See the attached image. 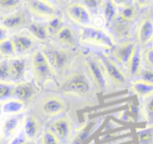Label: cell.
Listing matches in <instances>:
<instances>
[{
	"mask_svg": "<svg viewBox=\"0 0 153 144\" xmlns=\"http://www.w3.org/2000/svg\"><path fill=\"white\" fill-rule=\"evenodd\" d=\"M60 91L64 94L86 97L91 93V83L85 74L74 72L69 74L60 84Z\"/></svg>",
	"mask_w": 153,
	"mask_h": 144,
	"instance_id": "1",
	"label": "cell"
},
{
	"mask_svg": "<svg viewBox=\"0 0 153 144\" xmlns=\"http://www.w3.org/2000/svg\"><path fill=\"white\" fill-rule=\"evenodd\" d=\"M34 76L39 83H47L53 79L55 72L42 51H35L32 58Z\"/></svg>",
	"mask_w": 153,
	"mask_h": 144,
	"instance_id": "2",
	"label": "cell"
},
{
	"mask_svg": "<svg viewBox=\"0 0 153 144\" xmlns=\"http://www.w3.org/2000/svg\"><path fill=\"white\" fill-rule=\"evenodd\" d=\"M80 40L82 42L98 45L104 49L110 50L114 47V40L105 31L98 28H84L80 32Z\"/></svg>",
	"mask_w": 153,
	"mask_h": 144,
	"instance_id": "3",
	"label": "cell"
},
{
	"mask_svg": "<svg viewBox=\"0 0 153 144\" xmlns=\"http://www.w3.org/2000/svg\"><path fill=\"white\" fill-rule=\"evenodd\" d=\"M86 63L89 72L90 78L99 92H105L106 89V76H105L104 70L99 61L98 57L94 56H88L86 57Z\"/></svg>",
	"mask_w": 153,
	"mask_h": 144,
	"instance_id": "4",
	"label": "cell"
},
{
	"mask_svg": "<svg viewBox=\"0 0 153 144\" xmlns=\"http://www.w3.org/2000/svg\"><path fill=\"white\" fill-rule=\"evenodd\" d=\"M46 56L51 68L55 73H62L67 66L68 62L70 60V55L66 50L63 49H46V51L43 52Z\"/></svg>",
	"mask_w": 153,
	"mask_h": 144,
	"instance_id": "5",
	"label": "cell"
},
{
	"mask_svg": "<svg viewBox=\"0 0 153 144\" xmlns=\"http://www.w3.org/2000/svg\"><path fill=\"white\" fill-rule=\"evenodd\" d=\"M99 61L104 70L105 76H107L114 84L117 85H125L127 83V77L124 75V73L111 61L109 58L105 56H99Z\"/></svg>",
	"mask_w": 153,
	"mask_h": 144,
	"instance_id": "6",
	"label": "cell"
},
{
	"mask_svg": "<svg viewBox=\"0 0 153 144\" xmlns=\"http://www.w3.org/2000/svg\"><path fill=\"white\" fill-rule=\"evenodd\" d=\"M67 16L74 23L87 28L91 21L90 13L82 3H71L66 9Z\"/></svg>",
	"mask_w": 153,
	"mask_h": 144,
	"instance_id": "7",
	"label": "cell"
},
{
	"mask_svg": "<svg viewBox=\"0 0 153 144\" xmlns=\"http://www.w3.org/2000/svg\"><path fill=\"white\" fill-rule=\"evenodd\" d=\"M136 49V45L132 41H127V42L122 43L121 45L114 46L112 50V55L115 58L117 62L121 65L127 66L132 54L134 53Z\"/></svg>",
	"mask_w": 153,
	"mask_h": 144,
	"instance_id": "8",
	"label": "cell"
},
{
	"mask_svg": "<svg viewBox=\"0 0 153 144\" xmlns=\"http://www.w3.org/2000/svg\"><path fill=\"white\" fill-rule=\"evenodd\" d=\"M27 8L34 15L39 17L53 18L56 15V9L51 5L48 1H42V0H32L26 2Z\"/></svg>",
	"mask_w": 153,
	"mask_h": 144,
	"instance_id": "9",
	"label": "cell"
},
{
	"mask_svg": "<svg viewBox=\"0 0 153 144\" xmlns=\"http://www.w3.org/2000/svg\"><path fill=\"white\" fill-rule=\"evenodd\" d=\"M41 110L44 115L53 117L61 114L65 110V103L60 97L49 96L43 100L42 104H41Z\"/></svg>",
	"mask_w": 153,
	"mask_h": 144,
	"instance_id": "10",
	"label": "cell"
},
{
	"mask_svg": "<svg viewBox=\"0 0 153 144\" xmlns=\"http://www.w3.org/2000/svg\"><path fill=\"white\" fill-rule=\"evenodd\" d=\"M136 38L140 45L145 46L153 41V20L145 18L138 23L136 28Z\"/></svg>",
	"mask_w": 153,
	"mask_h": 144,
	"instance_id": "11",
	"label": "cell"
},
{
	"mask_svg": "<svg viewBox=\"0 0 153 144\" xmlns=\"http://www.w3.org/2000/svg\"><path fill=\"white\" fill-rule=\"evenodd\" d=\"M70 130H71V124L67 118H60L53 123L51 131L56 135L58 140H66L69 137Z\"/></svg>",
	"mask_w": 153,
	"mask_h": 144,
	"instance_id": "12",
	"label": "cell"
},
{
	"mask_svg": "<svg viewBox=\"0 0 153 144\" xmlns=\"http://www.w3.org/2000/svg\"><path fill=\"white\" fill-rule=\"evenodd\" d=\"M36 93L34 85L30 82H19L15 85V91L14 96L16 99L21 102H25L30 100Z\"/></svg>",
	"mask_w": 153,
	"mask_h": 144,
	"instance_id": "13",
	"label": "cell"
},
{
	"mask_svg": "<svg viewBox=\"0 0 153 144\" xmlns=\"http://www.w3.org/2000/svg\"><path fill=\"white\" fill-rule=\"evenodd\" d=\"M127 72L130 78H136L142 72V53L138 49H135L128 62Z\"/></svg>",
	"mask_w": 153,
	"mask_h": 144,
	"instance_id": "14",
	"label": "cell"
},
{
	"mask_svg": "<svg viewBox=\"0 0 153 144\" xmlns=\"http://www.w3.org/2000/svg\"><path fill=\"white\" fill-rule=\"evenodd\" d=\"M16 54H24L28 52L34 45V40L27 35H16L12 39Z\"/></svg>",
	"mask_w": 153,
	"mask_h": 144,
	"instance_id": "15",
	"label": "cell"
},
{
	"mask_svg": "<svg viewBox=\"0 0 153 144\" xmlns=\"http://www.w3.org/2000/svg\"><path fill=\"white\" fill-rule=\"evenodd\" d=\"M10 66H11V80L13 81H20L23 79L25 75L26 63L23 59L20 58H15L10 61Z\"/></svg>",
	"mask_w": 153,
	"mask_h": 144,
	"instance_id": "16",
	"label": "cell"
},
{
	"mask_svg": "<svg viewBox=\"0 0 153 144\" xmlns=\"http://www.w3.org/2000/svg\"><path fill=\"white\" fill-rule=\"evenodd\" d=\"M25 23V15L23 13H16L13 15H10L7 17L3 18L1 26H4L7 31L15 30Z\"/></svg>",
	"mask_w": 153,
	"mask_h": 144,
	"instance_id": "17",
	"label": "cell"
},
{
	"mask_svg": "<svg viewBox=\"0 0 153 144\" xmlns=\"http://www.w3.org/2000/svg\"><path fill=\"white\" fill-rule=\"evenodd\" d=\"M55 37L58 40V42H60L63 45H66V46H74V43H76L74 33L69 26H63L61 30L55 35Z\"/></svg>",
	"mask_w": 153,
	"mask_h": 144,
	"instance_id": "18",
	"label": "cell"
},
{
	"mask_svg": "<svg viewBox=\"0 0 153 144\" xmlns=\"http://www.w3.org/2000/svg\"><path fill=\"white\" fill-rule=\"evenodd\" d=\"M131 88L140 97L147 98L153 95V85L148 84L144 81L136 80L131 83Z\"/></svg>",
	"mask_w": 153,
	"mask_h": 144,
	"instance_id": "19",
	"label": "cell"
},
{
	"mask_svg": "<svg viewBox=\"0 0 153 144\" xmlns=\"http://www.w3.org/2000/svg\"><path fill=\"white\" fill-rule=\"evenodd\" d=\"M39 131V123L38 120L34 116L26 117L24 121V134L27 139H34Z\"/></svg>",
	"mask_w": 153,
	"mask_h": 144,
	"instance_id": "20",
	"label": "cell"
},
{
	"mask_svg": "<svg viewBox=\"0 0 153 144\" xmlns=\"http://www.w3.org/2000/svg\"><path fill=\"white\" fill-rule=\"evenodd\" d=\"M103 13H104V18L107 23H111L117 19L119 15L117 7L114 1H103Z\"/></svg>",
	"mask_w": 153,
	"mask_h": 144,
	"instance_id": "21",
	"label": "cell"
},
{
	"mask_svg": "<svg viewBox=\"0 0 153 144\" xmlns=\"http://www.w3.org/2000/svg\"><path fill=\"white\" fill-rule=\"evenodd\" d=\"M27 30L30 31V33L38 40H46L49 37L48 33L46 30V26L42 23H38V22H32L28 24Z\"/></svg>",
	"mask_w": 153,
	"mask_h": 144,
	"instance_id": "22",
	"label": "cell"
},
{
	"mask_svg": "<svg viewBox=\"0 0 153 144\" xmlns=\"http://www.w3.org/2000/svg\"><path fill=\"white\" fill-rule=\"evenodd\" d=\"M97 124H98L97 121H91V122H89L86 126H84L83 128L78 133V135L74 138V140H72L70 144H84L86 140H87V138L91 135V131L94 129V127H97Z\"/></svg>",
	"mask_w": 153,
	"mask_h": 144,
	"instance_id": "23",
	"label": "cell"
},
{
	"mask_svg": "<svg viewBox=\"0 0 153 144\" xmlns=\"http://www.w3.org/2000/svg\"><path fill=\"white\" fill-rule=\"evenodd\" d=\"M143 114L145 120L149 126L153 125V95L145 98L144 106H143Z\"/></svg>",
	"mask_w": 153,
	"mask_h": 144,
	"instance_id": "24",
	"label": "cell"
},
{
	"mask_svg": "<svg viewBox=\"0 0 153 144\" xmlns=\"http://www.w3.org/2000/svg\"><path fill=\"white\" fill-rule=\"evenodd\" d=\"M45 26H46V30L49 36H55L63 26V19L61 17L55 16V17L51 18L47 24H45Z\"/></svg>",
	"mask_w": 153,
	"mask_h": 144,
	"instance_id": "25",
	"label": "cell"
},
{
	"mask_svg": "<svg viewBox=\"0 0 153 144\" xmlns=\"http://www.w3.org/2000/svg\"><path fill=\"white\" fill-rule=\"evenodd\" d=\"M18 124H19V117L18 116H13L9 118L3 124V135L7 138L12 136L17 129Z\"/></svg>",
	"mask_w": 153,
	"mask_h": 144,
	"instance_id": "26",
	"label": "cell"
},
{
	"mask_svg": "<svg viewBox=\"0 0 153 144\" xmlns=\"http://www.w3.org/2000/svg\"><path fill=\"white\" fill-rule=\"evenodd\" d=\"M136 134L140 144H153V126L140 129Z\"/></svg>",
	"mask_w": 153,
	"mask_h": 144,
	"instance_id": "27",
	"label": "cell"
},
{
	"mask_svg": "<svg viewBox=\"0 0 153 144\" xmlns=\"http://www.w3.org/2000/svg\"><path fill=\"white\" fill-rule=\"evenodd\" d=\"M0 55L7 58H14L16 56V51L12 39H7L0 43Z\"/></svg>",
	"mask_w": 153,
	"mask_h": 144,
	"instance_id": "28",
	"label": "cell"
},
{
	"mask_svg": "<svg viewBox=\"0 0 153 144\" xmlns=\"http://www.w3.org/2000/svg\"><path fill=\"white\" fill-rule=\"evenodd\" d=\"M24 103L19 100H11V101L5 102L2 105V110L4 112H9V114H16V112H19L23 108Z\"/></svg>",
	"mask_w": 153,
	"mask_h": 144,
	"instance_id": "29",
	"label": "cell"
},
{
	"mask_svg": "<svg viewBox=\"0 0 153 144\" xmlns=\"http://www.w3.org/2000/svg\"><path fill=\"white\" fill-rule=\"evenodd\" d=\"M136 16V8L132 4H128L123 7L120 12V18L125 22H131Z\"/></svg>",
	"mask_w": 153,
	"mask_h": 144,
	"instance_id": "30",
	"label": "cell"
},
{
	"mask_svg": "<svg viewBox=\"0 0 153 144\" xmlns=\"http://www.w3.org/2000/svg\"><path fill=\"white\" fill-rule=\"evenodd\" d=\"M14 91H15V85L7 82H0V100L13 97Z\"/></svg>",
	"mask_w": 153,
	"mask_h": 144,
	"instance_id": "31",
	"label": "cell"
},
{
	"mask_svg": "<svg viewBox=\"0 0 153 144\" xmlns=\"http://www.w3.org/2000/svg\"><path fill=\"white\" fill-rule=\"evenodd\" d=\"M10 79H11L10 61L3 60L0 62V82H7Z\"/></svg>",
	"mask_w": 153,
	"mask_h": 144,
	"instance_id": "32",
	"label": "cell"
},
{
	"mask_svg": "<svg viewBox=\"0 0 153 144\" xmlns=\"http://www.w3.org/2000/svg\"><path fill=\"white\" fill-rule=\"evenodd\" d=\"M42 144H59V140L56 137V135L51 130H45L42 135L41 139Z\"/></svg>",
	"mask_w": 153,
	"mask_h": 144,
	"instance_id": "33",
	"label": "cell"
},
{
	"mask_svg": "<svg viewBox=\"0 0 153 144\" xmlns=\"http://www.w3.org/2000/svg\"><path fill=\"white\" fill-rule=\"evenodd\" d=\"M82 4L87 9V11L92 12V13H97L99 11L101 7L103 4V1H92V0H89V1H84Z\"/></svg>",
	"mask_w": 153,
	"mask_h": 144,
	"instance_id": "34",
	"label": "cell"
},
{
	"mask_svg": "<svg viewBox=\"0 0 153 144\" xmlns=\"http://www.w3.org/2000/svg\"><path fill=\"white\" fill-rule=\"evenodd\" d=\"M140 81L148 83V84L153 85V70H142L140 74Z\"/></svg>",
	"mask_w": 153,
	"mask_h": 144,
	"instance_id": "35",
	"label": "cell"
},
{
	"mask_svg": "<svg viewBox=\"0 0 153 144\" xmlns=\"http://www.w3.org/2000/svg\"><path fill=\"white\" fill-rule=\"evenodd\" d=\"M20 4L18 0H1L0 1V8L3 10H13Z\"/></svg>",
	"mask_w": 153,
	"mask_h": 144,
	"instance_id": "36",
	"label": "cell"
},
{
	"mask_svg": "<svg viewBox=\"0 0 153 144\" xmlns=\"http://www.w3.org/2000/svg\"><path fill=\"white\" fill-rule=\"evenodd\" d=\"M144 61L147 65L153 68V46H150L144 52Z\"/></svg>",
	"mask_w": 153,
	"mask_h": 144,
	"instance_id": "37",
	"label": "cell"
},
{
	"mask_svg": "<svg viewBox=\"0 0 153 144\" xmlns=\"http://www.w3.org/2000/svg\"><path fill=\"white\" fill-rule=\"evenodd\" d=\"M7 36H9V31L0 24V43L3 41L7 40Z\"/></svg>",
	"mask_w": 153,
	"mask_h": 144,
	"instance_id": "38",
	"label": "cell"
},
{
	"mask_svg": "<svg viewBox=\"0 0 153 144\" xmlns=\"http://www.w3.org/2000/svg\"><path fill=\"white\" fill-rule=\"evenodd\" d=\"M12 144H34L33 142L30 141H26L25 139H23V138H17V139H15L13 142H12Z\"/></svg>",
	"mask_w": 153,
	"mask_h": 144,
	"instance_id": "39",
	"label": "cell"
},
{
	"mask_svg": "<svg viewBox=\"0 0 153 144\" xmlns=\"http://www.w3.org/2000/svg\"><path fill=\"white\" fill-rule=\"evenodd\" d=\"M148 3H149V1H137L136 4L140 5V8H144V7H146Z\"/></svg>",
	"mask_w": 153,
	"mask_h": 144,
	"instance_id": "40",
	"label": "cell"
},
{
	"mask_svg": "<svg viewBox=\"0 0 153 144\" xmlns=\"http://www.w3.org/2000/svg\"><path fill=\"white\" fill-rule=\"evenodd\" d=\"M1 112H2V104L0 103V116H1Z\"/></svg>",
	"mask_w": 153,
	"mask_h": 144,
	"instance_id": "41",
	"label": "cell"
}]
</instances>
